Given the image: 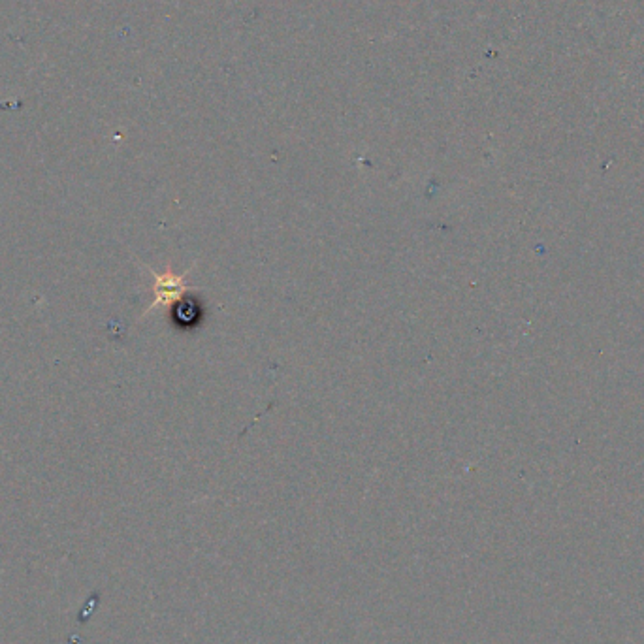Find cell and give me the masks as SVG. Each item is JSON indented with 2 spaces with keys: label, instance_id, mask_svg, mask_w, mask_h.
Instances as JSON below:
<instances>
[{
  "label": "cell",
  "instance_id": "6da1fadb",
  "mask_svg": "<svg viewBox=\"0 0 644 644\" xmlns=\"http://www.w3.org/2000/svg\"><path fill=\"white\" fill-rule=\"evenodd\" d=\"M151 275L155 277V287H153V292H155V300L153 304L147 307L144 315H149L151 311H155L157 307L162 306H174L178 302L181 296L187 294V275H174L172 272H166V274H157L153 270H149Z\"/></svg>",
  "mask_w": 644,
  "mask_h": 644
}]
</instances>
